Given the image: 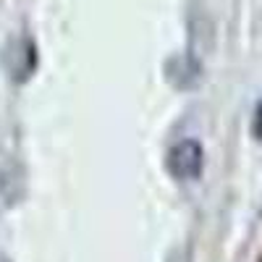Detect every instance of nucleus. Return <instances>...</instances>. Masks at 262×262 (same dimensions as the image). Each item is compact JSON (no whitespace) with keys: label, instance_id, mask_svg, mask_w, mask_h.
Listing matches in <instances>:
<instances>
[{"label":"nucleus","instance_id":"nucleus-1","mask_svg":"<svg viewBox=\"0 0 262 262\" xmlns=\"http://www.w3.org/2000/svg\"><path fill=\"white\" fill-rule=\"evenodd\" d=\"M168 168H170L173 176L181 179V181L196 179L202 173V147L196 144L194 139L179 142L176 147L170 149V155H168Z\"/></svg>","mask_w":262,"mask_h":262},{"label":"nucleus","instance_id":"nucleus-3","mask_svg":"<svg viewBox=\"0 0 262 262\" xmlns=\"http://www.w3.org/2000/svg\"><path fill=\"white\" fill-rule=\"evenodd\" d=\"M254 134L262 139V102H259V107H257V116H254Z\"/></svg>","mask_w":262,"mask_h":262},{"label":"nucleus","instance_id":"nucleus-2","mask_svg":"<svg viewBox=\"0 0 262 262\" xmlns=\"http://www.w3.org/2000/svg\"><path fill=\"white\" fill-rule=\"evenodd\" d=\"M3 58H6V66H8V71H11V76L16 81L27 79L29 71L34 69V50H32V45L27 39H13L6 48Z\"/></svg>","mask_w":262,"mask_h":262}]
</instances>
